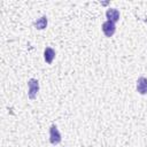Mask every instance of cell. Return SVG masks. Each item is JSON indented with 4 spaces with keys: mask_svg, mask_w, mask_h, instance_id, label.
Returning a JSON list of instances; mask_svg holds the SVG:
<instances>
[{
    "mask_svg": "<svg viewBox=\"0 0 147 147\" xmlns=\"http://www.w3.org/2000/svg\"><path fill=\"white\" fill-rule=\"evenodd\" d=\"M39 92V82L36 78H30L28 80V96L30 100H34Z\"/></svg>",
    "mask_w": 147,
    "mask_h": 147,
    "instance_id": "cell-1",
    "label": "cell"
},
{
    "mask_svg": "<svg viewBox=\"0 0 147 147\" xmlns=\"http://www.w3.org/2000/svg\"><path fill=\"white\" fill-rule=\"evenodd\" d=\"M62 140V137H61V133L57 129V126L55 124L51 125L49 127V142L52 145H59Z\"/></svg>",
    "mask_w": 147,
    "mask_h": 147,
    "instance_id": "cell-2",
    "label": "cell"
},
{
    "mask_svg": "<svg viewBox=\"0 0 147 147\" xmlns=\"http://www.w3.org/2000/svg\"><path fill=\"white\" fill-rule=\"evenodd\" d=\"M101 29H102L103 34H105L107 38H110V37H113V36H114V33H115V31H116V25H115V23H114V22H111V21H108V20H107L106 22H103V23H102Z\"/></svg>",
    "mask_w": 147,
    "mask_h": 147,
    "instance_id": "cell-3",
    "label": "cell"
},
{
    "mask_svg": "<svg viewBox=\"0 0 147 147\" xmlns=\"http://www.w3.org/2000/svg\"><path fill=\"white\" fill-rule=\"evenodd\" d=\"M136 88H137V92L139 94H141V95L147 94V78L144 77V76L139 77L137 79V86H136Z\"/></svg>",
    "mask_w": 147,
    "mask_h": 147,
    "instance_id": "cell-4",
    "label": "cell"
},
{
    "mask_svg": "<svg viewBox=\"0 0 147 147\" xmlns=\"http://www.w3.org/2000/svg\"><path fill=\"white\" fill-rule=\"evenodd\" d=\"M106 17L108 18V21H111L114 23H116L119 20V11L116 8H109L106 11Z\"/></svg>",
    "mask_w": 147,
    "mask_h": 147,
    "instance_id": "cell-5",
    "label": "cell"
},
{
    "mask_svg": "<svg viewBox=\"0 0 147 147\" xmlns=\"http://www.w3.org/2000/svg\"><path fill=\"white\" fill-rule=\"evenodd\" d=\"M54 57H55V51L52 47H46L44 51V60L46 61V63L51 64L53 62Z\"/></svg>",
    "mask_w": 147,
    "mask_h": 147,
    "instance_id": "cell-6",
    "label": "cell"
},
{
    "mask_svg": "<svg viewBox=\"0 0 147 147\" xmlns=\"http://www.w3.org/2000/svg\"><path fill=\"white\" fill-rule=\"evenodd\" d=\"M47 23H48L47 17L44 15V16H41L40 18H38V20H36L33 22V26L36 29H38V30H44V29L47 28Z\"/></svg>",
    "mask_w": 147,
    "mask_h": 147,
    "instance_id": "cell-7",
    "label": "cell"
}]
</instances>
